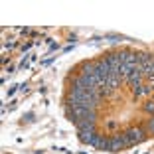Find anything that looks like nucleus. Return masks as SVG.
I'll return each mask as SVG.
<instances>
[{
	"label": "nucleus",
	"instance_id": "7ed1b4c3",
	"mask_svg": "<svg viewBox=\"0 0 154 154\" xmlns=\"http://www.w3.org/2000/svg\"><path fill=\"white\" fill-rule=\"evenodd\" d=\"M142 77H144V75H142L140 67H138L136 71H132L131 75L127 77V81H128V85H131V87H132V85H142Z\"/></svg>",
	"mask_w": 154,
	"mask_h": 154
},
{
	"label": "nucleus",
	"instance_id": "423d86ee",
	"mask_svg": "<svg viewBox=\"0 0 154 154\" xmlns=\"http://www.w3.org/2000/svg\"><path fill=\"white\" fill-rule=\"evenodd\" d=\"M131 89H132V95H134L136 99H138V97H146V89L142 85H132Z\"/></svg>",
	"mask_w": 154,
	"mask_h": 154
},
{
	"label": "nucleus",
	"instance_id": "f03ea898",
	"mask_svg": "<svg viewBox=\"0 0 154 154\" xmlns=\"http://www.w3.org/2000/svg\"><path fill=\"white\" fill-rule=\"evenodd\" d=\"M77 132H95V122L87 121V119L77 121Z\"/></svg>",
	"mask_w": 154,
	"mask_h": 154
},
{
	"label": "nucleus",
	"instance_id": "20e7f679",
	"mask_svg": "<svg viewBox=\"0 0 154 154\" xmlns=\"http://www.w3.org/2000/svg\"><path fill=\"white\" fill-rule=\"evenodd\" d=\"M81 75H95V63L93 61H83L81 63Z\"/></svg>",
	"mask_w": 154,
	"mask_h": 154
},
{
	"label": "nucleus",
	"instance_id": "1a4fd4ad",
	"mask_svg": "<svg viewBox=\"0 0 154 154\" xmlns=\"http://www.w3.org/2000/svg\"><path fill=\"white\" fill-rule=\"evenodd\" d=\"M97 148H101V150H109V138H105V136L101 134L99 142H97Z\"/></svg>",
	"mask_w": 154,
	"mask_h": 154
},
{
	"label": "nucleus",
	"instance_id": "6e6552de",
	"mask_svg": "<svg viewBox=\"0 0 154 154\" xmlns=\"http://www.w3.org/2000/svg\"><path fill=\"white\" fill-rule=\"evenodd\" d=\"M125 63H138V51H127V61Z\"/></svg>",
	"mask_w": 154,
	"mask_h": 154
},
{
	"label": "nucleus",
	"instance_id": "39448f33",
	"mask_svg": "<svg viewBox=\"0 0 154 154\" xmlns=\"http://www.w3.org/2000/svg\"><path fill=\"white\" fill-rule=\"evenodd\" d=\"M140 128L146 132V134H154V117H150V119H146L144 122L140 125Z\"/></svg>",
	"mask_w": 154,
	"mask_h": 154
},
{
	"label": "nucleus",
	"instance_id": "f257e3e1",
	"mask_svg": "<svg viewBox=\"0 0 154 154\" xmlns=\"http://www.w3.org/2000/svg\"><path fill=\"white\" fill-rule=\"evenodd\" d=\"M125 134H127L132 142H142V140H146V136H148L140 127H128Z\"/></svg>",
	"mask_w": 154,
	"mask_h": 154
},
{
	"label": "nucleus",
	"instance_id": "0eeeda50",
	"mask_svg": "<svg viewBox=\"0 0 154 154\" xmlns=\"http://www.w3.org/2000/svg\"><path fill=\"white\" fill-rule=\"evenodd\" d=\"M142 111H144V113H148L150 117H154V99L146 101V103H144V107H142Z\"/></svg>",
	"mask_w": 154,
	"mask_h": 154
}]
</instances>
